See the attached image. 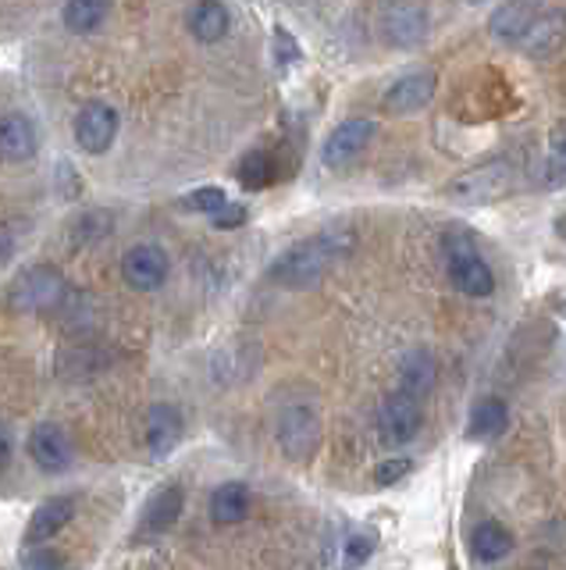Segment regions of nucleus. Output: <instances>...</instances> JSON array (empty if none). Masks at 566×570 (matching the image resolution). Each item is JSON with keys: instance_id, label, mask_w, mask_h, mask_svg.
I'll list each match as a JSON object with an SVG mask.
<instances>
[{"instance_id": "obj_1", "label": "nucleus", "mask_w": 566, "mask_h": 570, "mask_svg": "<svg viewBox=\"0 0 566 570\" xmlns=\"http://www.w3.org/2000/svg\"><path fill=\"white\" fill-rule=\"evenodd\" d=\"M352 236H342V232H325V236H314L307 243H299L292 249H286L275 264H271V278L286 289H310L317 285L328 267L339 261L349 249Z\"/></svg>"}, {"instance_id": "obj_2", "label": "nucleus", "mask_w": 566, "mask_h": 570, "mask_svg": "<svg viewBox=\"0 0 566 570\" xmlns=\"http://www.w3.org/2000/svg\"><path fill=\"white\" fill-rule=\"evenodd\" d=\"M513 186V168L506 165V160H488V165L474 168L467 175L453 178V183L446 186V196L453 204H491L499 200V196Z\"/></svg>"}, {"instance_id": "obj_3", "label": "nucleus", "mask_w": 566, "mask_h": 570, "mask_svg": "<svg viewBox=\"0 0 566 570\" xmlns=\"http://www.w3.org/2000/svg\"><path fill=\"white\" fill-rule=\"evenodd\" d=\"M8 299H11L14 311H50L64 299V278H61L58 267L37 264V267H29V272H22L19 278H14Z\"/></svg>"}, {"instance_id": "obj_4", "label": "nucleus", "mask_w": 566, "mask_h": 570, "mask_svg": "<svg viewBox=\"0 0 566 570\" xmlns=\"http://www.w3.org/2000/svg\"><path fill=\"white\" fill-rule=\"evenodd\" d=\"M449 278L459 293H467L474 299L491 296L495 293V275L491 267L485 264V257L464 239V236H453L449 239Z\"/></svg>"}, {"instance_id": "obj_5", "label": "nucleus", "mask_w": 566, "mask_h": 570, "mask_svg": "<svg viewBox=\"0 0 566 570\" xmlns=\"http://www.w3.org/2000/svg\"><path fill=\"white\" fill-rule=\"evenodd\" d=\"M121 275H126V282L136 293H153L168 282L171 261L157 243H136L132 249H126V257H121Z\"/></svg>"}, {"instance_id": "obj_6", "label": "nucleus", "mask_w": 566, "mask_h": 570, "mask_svg": "<svg viewBox=\"0 0 566 570\" xmlns=\"http://www.w3.org/2000/svg\"><path fill=\"white\" fill-rule=\"evenodd\" d=\"M378 432H381V442L388 445H406L414 442L417 432H420V406H417V396L410 392H393L381 410H378Z\"/></svg>"}, {"instance_id": "obj_7", "label": "nucleus", "mask_w": 566, "mask_h": 570, "mask_svg": "<svg viewBox=\"0 0 566 570\" xmlns=\"http://www.w3.org/2000/svg\"><path fill=\"white\" fill-rule=\"evenodd\" d=\"M378 125L370 118H346L342 125H335L331 136L325 139V150H321V160L328 168H346L349 160H357L367 142L375 139Z\"/></svg>"}, {"instance_id": "obj_8", "label": "nucleus", "mask_w": 566, "mask_h": 570, "mask_svg": "<svg viewBox=\"0 0 566 570\" xmlns=\"http://www.w3.org/2000/svg\"><path fill=\"white\" fill-rule=\"evenodd\" d=\"M278 442L292 460H310L321 442V421L310 406H289L278 421Z\"/></svg>"}, {"instance_id": "obj_9", "label": "nucleus", "mask_w": 566, "mask_h": 570, "mask_svg": "<svg viewBox=\"0 0 566 570\" xmlns=\"http://www.w3.org/2000/svg\"><path fill=\"white\" fill-rule=\"evenodd\" d=\"M29 456L40 471L58 474L72 463V442H68L64 428L54 421H43L29 432Z\"/></svg>"}, {"instance_id": "obj_10", "label": "nucleus", "mask_w": 566, "mask_h": 570, "mask_svg": "<svg viewBox=\"0 0 566 570\" xmlns=\"http://www.w3.org/2000/svg\"><path fill=\"white\" fill-rule=\"evenodd\" d=\"M118 136V115L108 104H86L76 118V139L86 154H103L111 150V142Z\"/></svg>"}, {"instance_id": "obj_11", "label": "nucleus", "mask_w": 566, "mask_h": 570, "mask_svg": "<svg viewBox=\"0 0 566 570\" xmlns=\"http://www.w3.org/2000/svg\"><path fill=\"white\" fill-rule=\"evenodd\" d=\"M40 150V132L26 115L11 111L0 118V157L11 160V165H26Z\"/></svg>"}, {"instance_id": "obj_12", "label": "nucleus", "mask_w": 566, "mask_h": 570, "mask_svg": "<svg viewBox=\"0 0 566 570\" xmlns=\"http://www.w3.org/2000/svg\"><path fill=\"white\" fill-rule=\"evenodd\" d=\"M435 89H438L435 71H410V76H403L385 94V107H388V111H396V115H414V111H420V107L431 104Z\"/></svg>"}, {"instance_id": "obj_13", "label": "nucleus", "mask_w": 566, "mask_h": 570, "mask_svg": "<svg viewBox=\"0 0 566 570\" xmlns=\"http://www.w3.org/2000/svg\"><path fill=\"white\" fill-rule=\"evenodd\" d=\"M542 4H545V0H503V4L495 8L491 22H488L491 36H495V40L517 43L520 36L530 29V22L542 14Z\"/></svg>"}, {"instance_id": "obj_14", "label": "nucleus", "mask_w": 566, "mask_h": 570, "mask_svg": "<svg viewBox=\"0 0 566 570\" xmlns=\"http://www.w3.org/2000/svg\"><path fill=\"white\" fill-rule=\"evenodd\" d=\"M147 450L150 456H168L175 445H179L182 439V417H179V410H175L171 403H153L147 410Z\"/></svg>"}, {"instance_id": "obj_15", "label": "nucleus", "mask_w": 566, "mask_h": 570, "mask_svg": "<svg viewBox=\"0 0 566 570\" xmlns=\"http://www.w3.org/2000/svg\"><path fill=\"white\" fill-rule=\"evenodd\" d=\"M182 503H186V492L179 481H168V485L157 492L150 499V507L143 513V521H139V531H136V539H153V534H161L168 531L175 521H179V513H182Z\"/></svg>"}, {"instance_id": "obj_16", "label": "nucleus", "mask_w": 566, "mask_h": 570, "mask_svg": "<svg viewBox=\"0 0 566 570\" xmlns=\"http://www.w3.org/2000/svg\"><path fill=\"white\" fill-rule=\"evenodd\" d=\"M186 26L197 43H218L232 29V14H228L221 0H197L186 14Z\"/></svg>"}, {"instance_id": "obj_17", "label": "nucleus", "mask_w": 566, "mask_h": 570, "mask_svg": "<svg viewBox=\"0 0 566 570\" xmlns=\"http://www.w3.org/2000/svg\"><path fill=\"white\" fill-rule=\"evenodd\" d=\"M72 513H76L72 499H47V503L37 507V513L29 517V524H26V546H43V542H50L68 521H72Z\"/></svg>"}, {"instance_id": "obj_18", "label": "nucleus", "mask_w": 566, "mask_h": 570, "mask_svg": "<svg viewBox=\"0 0 566 570\" xmlns=\"http://www.w3.org/2000/svg\"><path fill=\"white\" fill-rule=\"evenodd\" d=\"M428 36V14L414 4H396L385 14V40L393 47H417Z\"/></svg>"}, {"instance_id": "obj_19", "label": "nucleus", "mask_w": 566, "mask_h": 570, "mask_svg": "<svg viewBox=\"0 0 566 570\" xmlns=\"http://www.w3.org/2000/svg\"><path fill=\"white\" fill-rule=\"evenodd\" d=\"M563 32H566V14H545V18L538 14L517 43H524V53H530V58H545V53L559 50Z\"/></svg>"}, {"instance_id": "obj_20", "label": "nucleus", "mask_w": 566, "mask_h": 570, "mask_svg": "<svg viewBox=\"0 0 566 570\" xmlns=\"http://www.w3.org/2000/svg\"><path fill=\"white\" fill-rule=\"evenodd\" d=\"M246 513H250V489L242 481H228L210 495V517L218 524H239Z\"/></svg>"}, {"instance_id": "obj_21", "label": "nucleus", "mask_w": 566, "mask_h": 570, "mask_svg": "<svg viewBox=\"0 0 566 570\" xmlns=\"http://www.w3.org/2000/svg\"><path fill=\"white\" fill-rule=\"evenodd\" d=\"M108 11H111V0H68L61 8V22L68 32H93L108 22Z\"/></svg>"}, {"instance_id": "obj_22", "label": "nucleus", "mask_w": 566, "mask_h": 570, "mask_svg": "<svg viewBox=\"0 0 566 570\" xmlns=\"http://www.w3.org/2000/svg\"><path fill=\"white\" fill-rule=\"evenodd\" d=\"M509 549H513V534L503 524H495V521L477 524L474 534H470V552L477 560H485V563L503 560Z\"/></svg>"}, {"instance_id": "obj_23", "label": "nucleus", "mask_w": 566, "mask_h": 570, "mask_svg": "<svg viewBox=\"0 0 566 570\" xmlns=\"http://www.w3.org/2000/svg\"><path fill=\"white\" fill-rule=\"evenodd\" d=\"M403 392H410V396H424V392H431V385H435V374H438V367H435V356L428 353V350H417V353H410L403 361Z\"/></svg>"}, {"instance_id": "obj_24", "label": "nucleus", "mask_w": 566, "mask_h": 570, "mask_svg": "<svg viewBox=\"0 0 566 570\" xmlns=\"http://www.w3.org/2000/svg\"><path fill=\"white\" fill-rule=\"evenodd\" d=\"M509 410L503 400H481L470 410V421H467V439H495L506 428Z\"/></svg>"}, {"instance_id": "obj_25", "label": "nucleus", "mask_w": 566, "mask_h": 570, "mask_svg": "<svg viewBox=\"0 0 566 570\" xmlns=\"http://www.w3.org/2000/svg\"><path fill=\"white\" fill-rule=\"evenodd\" d=\"M239 183L250 186V189L275 183V157L271 154H250L239 168Z\"/></svg>"}, {"instance_id": "obj_26", "label": "nucleus", "mask_w": 566, "mask_h": 570, "mask_svg": "<svg viewBox=\"0 0 566 570\" xmlns=\"http://www.w3.org/2000/svg\"><path fill=\"white\" fill-rule=\"evenodd\" d=\"M225 204H228V196H225L221 186H200V189H192V193L186 196V207H189V210H200V214H215V210H221Z\"/></svg>"}, {"instance_id": "obj_27", "label": "nucleus", "mask_w": 566, "mask_h": 570, "mask_svg": "<svg viewBox=\"0 0 566 570\" xmlns=\"http://www.w3.org/2000/svg\"><path fill=\"white\" fill-rule=\"evenodd\" d=\"M22 570H64L61 557L47 546H26L22 552Z\"/></svg>"}, {"instance_id": "obj_28", "label": "nucleus", "mask_w": 566, "mask_h": 570, "mask_svg": "<svg viewBox=\"0 0 566 570\" xmlns=\"http://www.w3.org/2000/svg\"><path fill=\"white\" fill-rule=\"evenodd\" d=\"M370 552H375V539L370 534H352L346 542V567H360Z\"/></svg>"}, {"instance_id": "obj_29", "label": "nucleus", "mask_w": 566, "mask_h": 570, "mask_svg": "<svg viewBox=\"0 0 566 570\" xmlns=\"http://www.w3.org/2000/svg\"><path fill=\"white\" fill-rule=\"evenodd\" d=\"M108 228H111L108 214H86V218L79 222V232H76V239H79V243H90V239L103 236V232H108Z\"/></svg>"}, {"instance_id": "obj_30", "label": "nucleus", "mask_w": 566, "mask_h": 570, "mask_svg": "<svg viewBox=\"0 0 566 570\" xmlns=\"http://www.w3.org/2000/svg\"><path fill=\"white\" fill-rule=\"evenodd\" d=\"M403 474H410V460L396 456V460H385L381 463V468L375 471V481H378V485H396Z\"/></svg>"}, {"instance_id": "obj_31", "label": "nucleus", "mask_w": 566, "mask_h": 570, "mask_svg": "<svg viewBox=\"0 0 566 570\" xmlns=\"http://www.w3.org/2000/svg\"><path fill=\"white\" fill-rule=\"evenodd\" d=\"M210 218H215V228H239V225H246V207L242 204H225L221 210L210 214Z\"/></svg>"}, {"instance_id": "obj_32", "label": "nucleus", "mask_w": 566, "mask_h": 570, "mask_svg": "<svg viewBox=\"0 0 566 570\" xmlns=\"http://www.w3.org/2000/svg\"><path fill=\"white\" fill-rule=\"evenodd\" d=\"M548 183H566V139L556 147V154L548 157Z\"/></svg>"}, {"instance_id": "obj_33", "label": "nucleus", "mask_w": 566, "mask_h": 570, "mask_svg": "<svg viewBox=\"0 0 566 570\" xmlns=\"http://www.w3.org/2000/svg\"><path fill=\"white\" fill-rule=\"evenodd\" d=\"M8 460H11V432L0 424V471L8 468Z\"/></svg>"}, {"instance_id": "obj_34", "label": "nucleus", "mask_w": 566, "mask_h": 570, "mask_svg": "<svg viewBox=\"0 0 566 570\" xmlns=\"http://www.w3.org/2000/svg\"><path fill=\"white\" fill-rule=\"evenodd\" d=\"M8 254H11V236H8L4 228H0V261H4Z\"/></svg>"}]
</instances>
